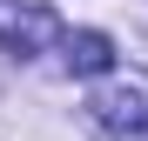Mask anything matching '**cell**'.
I'll return each instance as SVG.
<instances>
[{"label": "cell", "mask_w": 148, "mask_h": 141, "mask_svg": "<svg viewBox=\"0 0 148 141\" xmlns=\"http://www.w3.org/2000/svg\"><path fill=\"white\" fill-rule=\"evenodd\" d=\"M88 114L101 121L108 141H148V87L141 81H121V87H101L88 101Z\"/></svg>", "instance_id": "obj_1"}, {"label": "cell", "mask_w": 148, "mask_h": 141, "mask_svg": "<svg viewBox=\"0 0 148 141\" xmlns=\"http://www.w3.org/2000/svg\"><path fill=\"white\" fill-rule=\"evenodd\" d=\"M61 34V20H54V7H40V0H0V47L7 54H40L47 40Z\"/></svg>", "instance_id": "obj_2"}, {"label": "cell", "mask_w": 148, "mask_h": 141, "mask_svg": "<svg viewBox=\"0 0 148 141\" xmlns=\"http://www.w3.org/2000/svg\"><path fill=\"white\" fill-rule=\"evenodd\" d=\"M67 67H74V74H108V67H114V40L108 34H67Z\"/></svg>", "instance_id": "obj_3"}]
</instances>
